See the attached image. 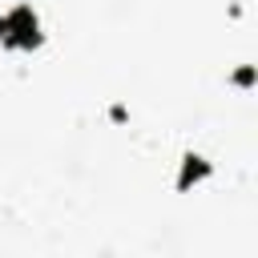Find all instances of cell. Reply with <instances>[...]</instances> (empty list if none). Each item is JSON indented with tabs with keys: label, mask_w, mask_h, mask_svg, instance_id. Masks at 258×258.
<instances>
[{
	"label": "cell",
	"mask_w": 258,
	"mask_h": 258,
	"mask_svg": "<svg viewBox=\"0 0 258 258\" xmlns=\"http://www.w3.org/2000/svg\"><path fill=\"white\" fill-rule=\"evenodd\" d=\"M0 44L12 52L40 48V16L32 12V4H12L8 12H0Z\"/></svg>",
	"instance_id": "cell-1"
},
{
	"label": "cell",
	"mask_w": 258,
	"mask_h": 258,
	"mask_svg": "<svg viewBox=\"0 0 258 258\" xmlns=\"http://www.w3.org/2000/svg\"><path fill=\"white\" fill-rule=\"evenodd\" d=\"M202 177H210V161L206 157H185V169H181V189H189V181H202Z\"/></svg>",
	"instance_id": "cell-2"
},
{
	"label": "cell",
	"mask_w": 258,
	"mask_h": 258,
	"mask_svg": "<svg viewBox=\"0 0 258 258\" xmlns=\"http://www.w3.org/2000/svg\"><path fill=\"white\" fill-rule=\"evenodd\" d=\"M20 4H28V0H20Z\"/></svg>",
	"instance_id": "cell-3"
}]
</instances>
